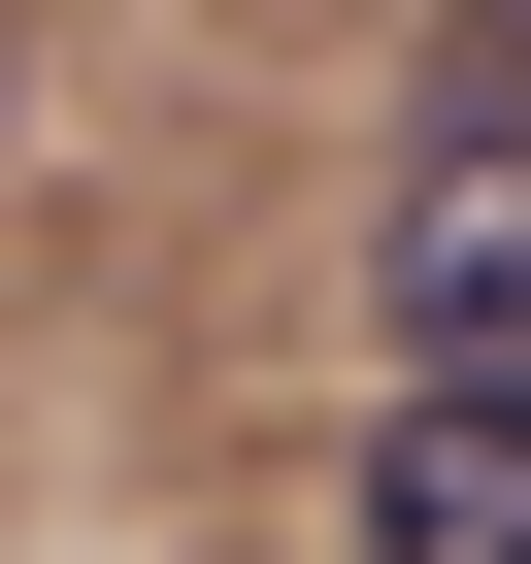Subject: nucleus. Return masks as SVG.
I'll use <instances>...</instances> for the list:
<instances>
[{
    "label": "nucleus",
    "mask_w": 531,
    "mask_h": 564,
    "mask_svg": "<svg viewBox=\"0 0 531 564\" xmlns=\"http://www.w3.org/2000/svg\"><path fill=\"white\" fill-rule=\"evenodd\" d=\"M432 34H465V67H498V100H531V0H432Z\"/></svg>",
    "instance_id": "7ed1b4c3"
},
{
    "label": "nucleus",
    "mask_w": 531,
    "mask_h": 564,
    "mask_svg": "<svg viewBox=\"0 0 531 564\" xmlns=\"http://www.w3.org/2000/svg\"><path fill=\"white\" fill-rule=\"evenodd\" d=\"M366 366L399 399H531V100H432L366 199Z\"/></svg>",
    "instance_id": "f257e3e1"
},
{
    "label": "nucleus",
    "mask_w": 531,
    "mask_h": 564,
    "mask_svg": "<svg viewBox=\"0 0 531 564\" xmlns=\"http://www.w3.org/2000/svg\"><path fill=\"white\" fill-rule=\"evenodd\" d=\"M333 531H366V564H531V399H366Z\"/></svg>",
    "instance_id": "f03ea898"
}]
</instances>
